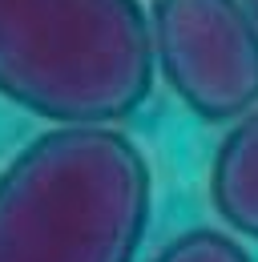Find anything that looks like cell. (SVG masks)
<instances>
[{
    "mask_svg": "<svg viewBox=\"0 0 258 262\" xmlns=\"http://www.w3.org/2000/svg\"><path fill=\"white\" fill-rule=\"evenodd\" d=\"M154 173L113 125H57L0 169V262H133Z\"/></svg>",
    "mask_w": 258,
    "mask_h": 262,
    "instance_id": "cell-1",
    "label": "cell"
},
{
    "mask_svg": "<svg viewBox=\"0 0 258 262\" xmlns=\"http://www.w3.org/2000/svg\"><path fill=\"white\" fill-rule=\"evenodd\" d=\"M154 89L137 0H0V97L53 125H109Z\"/></svg>",
    "mask_w": 258,
    "mask_h": 262,
    "instance_id": "cell-2",
    "label": "cell"
},
{
    "mask_svg": "<svg viewBox=\"0 0 258 262\" xmlns=\"http://www.w3.org/2000/svg\"><path fill=\"white\" fill-rule=\"evenodd\" d=\"M154 65L202 121H238L258 105V25L242 0H154Z\"/></svg>",
    "mask_w": 258,
    "mask_h": 262,
    "instance_id": "cell-3",
    "label": "cell"
},
{
    "mask_svg": "<svg viewBox=\"0 0 258 262\" xmlns=\"http://www.w3.org/2000/svg\"><path fill=\"white\" fill-rule=\"evenodd\" d=\"M210 202L234 234L258 238V105L226 129L210 165Z\"/></svg>",
    "mask_w": 258,
    "mask_h": 262,
    "instance_id": "cell-4",
    "label": "cell"
},
{
    "mask_svg": "<svg viewBox=\"0 0 258 262\" xmlns=\"http://www.w3.org/2000/svg\"><path fill=\"white\" fill-rule=\"evenodd\" d=\"M154 262H254V258L246 254V246L234 234L198 226L178 234L174 242H165Z\"/></svg>",
    "mask_w": 258,
    "mask_h": 262,
    "instance_id": "cell-5",
    "label": "cell"
},
{
    "mask_svg": "<svg viewBox=\"0 0 258 262\" xmlns=\"http://www.w3.org/2000/svg\"><path fill=\"white\" fill-rule=\"evenodd\" d=\"M242 4H246V12L254 16V25H258V0H242Z\"/></svg>",
    "mask_w": 258,
    "mask_h": 262,
    "instance_id": "cell-6",
    "label": "cell"
}]
</instances>
